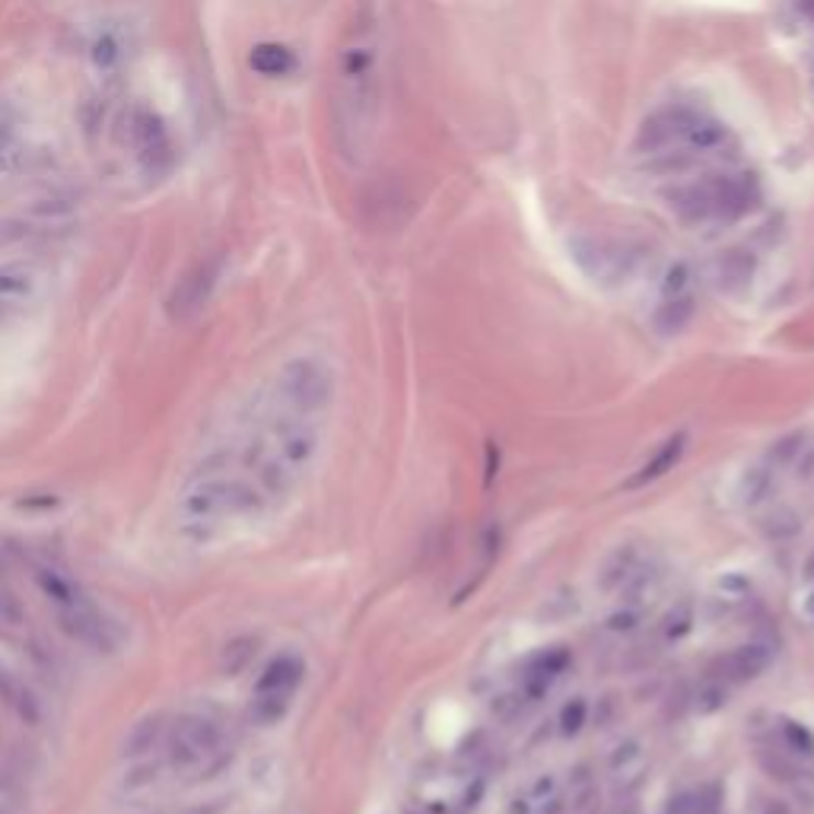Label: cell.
<instances>
[{"mask_svg":"<svg viewBox=\"0 0 814 814\" xmlns=\"http://www.w3.org/2000/svg\"><path fill=\"white\" fill-rule=\"evenodd\" d=\"M315 453H319L315 426L309 423V417L287 414L283 421L274 423V430L258 443V449L252 446L248 465L258 471L261 487L280 497L300 483L302 475L309 471V465L315 461Z\"/></svg>","mask_w":814,"mask_h":814,"instance_id":"1","label":"cell"},{"mask_svg":"<svg viewBox=\"0 0 814 814\" xmlns=\"http://www.w3.org/2000/svg\"><path fill=\"white\" fill-rule=\"evenodd\" d=\"M665 201L684 223H732L760 204V185L755 176L716 172L688 185H674L671 191H665Z\"/></svg>","mask_w":814,"mask_h":814,"instance_id":"2","label":"cell"},{"mask_svg":"<svg viewBox=\"0 0 814 814\" xmlns=\"http://www.w3.org/2000/svg\"><path fill=\"white\" fill-rule=\"evenodd\" d=\"M112 141L119 153L147 179H159L176 166V141L159 112L131 102L112 115Z\"/></svg>","mask_w":814,"mask_h":814,"instance_id":"3","label":"cell"},{"mask_svg":"<svg viewBox=\"0 0 814 814\" xmlns=\"http://www.w3.org/2000/svg\"><path fill=\"white\" fill-rule=\"evenodd\" d=\"M255 490L248 483L226 478V475H204L181 493L179 513L181 525L191 532H211L216 525L230 522L233 515L255 506Z\"/></svg>","mask_w":814,"mask_h":814,"instance_id":"4","label":"cell"},{"mask_svg":"<svg viewBox=\"0 0 814 814\" xmlns=\"http://www.w3.org/2000/svg\"><path fill=\"white\" fill-rule=\"evenodd\" d=\"M570 258L579 265L592 283L599 287H624L639 271L643 252L634 242L614 239V236H595V233H579L570 239Z\"/></svg>","mask_w":814,"mask_h":814,"instance_id":"5","label":"cell"},{"mask_svg":"<svg viewBox=\"0 0 814 814\" xmlns=\"http://www.w3.org/2000/svg\"><path fill=\"white\" fill-rule=\"evenodd\" d=\"M166 751L179 770H211L226 757V732L208 713H185L169 725Z\"/></svg>","mask_w":814,"mask_h":814,"instance_id":"6","label":"cell"},{"mask_svg":"<svg viewBox=\"0 0 814 814\" xmlns=\"http://www.w3.org/2000/svg\"><path fill=\"white\" fill-rule=\"evenodd\" d=\"M277 404L293 417H312L325 411L334 398V376L322 360H290L277 376Z\"/></svg>","mask_w":814,"mask_h":814,"instance_id":"7","label":"cell"},{"mask_svg":"<svg viewBox=\"0 0 814 814\" xmlns=\"http://www.w3.org/2000/svg\"><path fill=\"white\" fill-rule=\"evenodd\" d=\"M696 121H700V112L691 105H665L639 124L634 137V153L659 156V153L674 150V147H684Z\"/></svg>","mask_w":814,"mask_h":814,"instance_id":"8","label":"cell"},{"mask_svg":"<svg viewBox=\"0 0 814 814\" xmlns=\"http://www.w3.org/2000/svg\"><path fill=\"white\" fill-rule=\"evenodd\" d=\"M483 780L471 770H446L426 777L421 785V809L430 814H461L478 805Z\"/></svg>","mask_w":814,"mask_h":814,"instance_id":"9","label":"cell"},{"mask_svg":"<svg viewBox=\"0 0 814 814\" xmlns=\"http://www.w3.org/2000/svg\"><path fill=\"white\" fill-rule=\"evenodd\" d=\"M300 681L302 662L297 656H280V659H274V662L265 668L258 688H255V706H252L255 716H258L261 723H277V720L290 710V700L297 694Z\"/></svg>","mask_w":814,"mask_h":814,"instance_id":"10","label":"cell"},{"mask_svg":"<svg viewBox=\"0 0 814 814\" xmlns=\"http://www.w3.org/2000/svg\"><path fill=\"white\" fill-rule=\"evenodd\" d=\"M216 280H220V261H198L191 271L181 274V280L172 287V297H169V315L179 322L198 315L211 302Z\"/></svg>","mask_w":814,"mask_h":814,"instance_id":"11","label":"cell"},{"mask_svg":"<svg viewBox=\"0 0 814 814\" xmlns=\"http://www.w3.org/2000/svg\"><path fill=\"white\" fill-rule=\"evenodd\" d=\"M773 662V653L770 646L763 643H745V646H735L728 649L725 656H720L710 674L723 684H745V681H755L757 674H763Z\"/></svg>","mask_w":814,"mask_h":814,"instance_id":"12","label":"cell"},{"mask_svg":"<svg viewBox=\"0 0 814 814\" xmlns=\"http://www.w3.org/2000/svg\"><path fill=\"white\" fill-rule=\"evenodd\" d=\"M755 271H757L755 252H748V248H741V245L725 248V252H720V255L710 261V280H713V287H716L720 293H728V297L748 290V283L755 280Z\"/></svg>","mask_w":814,"mask_h":814,"instance_id":"13","label":"cell"},{"mask_svg":"<svg viewBox=\"0 0 814 814\" xmlns=\"http://www.w3.org/2000/svg\"><path fill=\"white\" fill-rule=\"evenodd\" d=\"M696 315V300L691 293H681V297H665L662 305L656 309L653 315V328L662 334V337H674L681 334Z\"/></svg>","mask_w":814,"mask_h":814,"instance_id":"14","label":"cell"},{"mask_svg":"<svg viewBox=\"0 0 814 814\" xmlns=\"http://www.w3.org/2000/svg\"><path fill=\"white\" fill-rule=\"evenodd\" d=\"M684 446H688V436L684 433H678V436H671V439H665L662 449L653 455V461H646L639 471H636L631 481L624 483L627 490H636V487H646V483H653L656 478H662L665 471H671L678 461H681V455H684Z\"/></svg>","mask_w":814,"mask_h":814,"instance_id":"15","label":"cell"},{"mask_svg":"<svg viewBox=\"0 0 814 814\" xmlns=\"http://www.w3.org/2000/svg\"><path fill=\"white\" fill-rule=\"evenodd\" d=\"M252 70L261 74V77H287L297 70V55L287 48V45H277V42H268V45H258L252 48Z\"/></svg>","mask_w":814,"mask_h":814,"instance_id":"16","label":"cell"},{"mask_svg":"<svg viewBox=\"0 0 814 814\" xmlns=\"http://www.w3.org/2000/svg\"><path fill=\"white\" fill-rule=\"evenodd\" d=\"M567 662H570L567 653H544L538 659H532L528 674H525V691L532 696H542L554 684V678L567 668Z\"/></svg>","mask_w":814,"mask_h":814,"instance_id":"17","label":"cell"},{"mask_svg":"<svg viewBox=\"0 0 814 814\" xmlns=\"http://www.w3.org/2000/svg\"><path fill=\"white\" fill-rule=\"evenodd\" d=\"M725 137H728V127H725L723 121L700 115V121L691 127V134H688V141H684V150L700 153V156H703V153L720 150L725 144Z\"/></svg>","mask_w":814,"mask_h":814,"instance_id":"18","label":"cell"},{"mask_svg":"<svg viewBox=\"0 0 814 814\" xmlns=\"http://www.w3.org/2000/svg\"><path fill=\"white\" fill-rule=\"evenodd\" d=\"M646 770V757L636 745H621L614 757H611V777L614 780H639V773Z\"/></svg>","mask_w":814,"mask_h":814,"instance_id":"19","label":"cell"},{"mask_svg":"<svg viewBox=\"0 0 814 814\" xmlns=\"http://www.w3.org/2000/svg\"><path fill=\"white\" fill-rule=\"evenodd\" d=\"M780 735H783L785 755L799 757V760H802V757H814V735L805 728V725L783 723Z\"/></svg>","mask_w":814,"mask_h":814,"instance_id":"20","label":"cell"},{"mask_svg":"<svg viewBox=\"0 0 814 814\" xmlns=\"http://www.w3.org/2000/svg\"><path fill=\"white\" fill-rule=\"evenodd\" d=\"M0 691L7 696V703L16 706L23 716H32V713H35V700H32V694L26 691V684H20V681H16L10 671H3V668H0Z\"/></svg>","mask_w":814,"mask_h":814,"instance_id":"21","label":"cell"},{"mask_svg":"<svg viewBox=\"0 0 814 814\" xmlns=\"http://www.w3.org/2000/svg\"><path fill=\"white\" fill-rule=\"evenodd\" d=\"M688 287H691V265H688V261H678V265H671L668 274H665L662 300L665 297H681V293H688Z\"/></svg>","mask_w":814,"mask_h":814,"instance_id":"22","label":"cell"},{"mask_svg":"<svg viewBox=\"0 0 814 814\" xmlns=\"http://www.w3.org/2000/svg\"><path fill=\"white\" fill-rule=\"evenodd\" d=\"M586 716H589V706H586V700H570L567 706H564V713H560V728H564V735H576L582 725H586Z\"/></svg>","mask_w":814,"mask_h":814,"instance_id":"23","label":"cell"},{"mask_svg":"<svg viewBox=\"0 0 814 814\" xmlns=\"http://www.w3.org/2000/svg\"><path fill=\"white\" fill-rule=\"evenodd\" d=\"M723 805H720V789L716 785H706L703 792H696V799L691 802L688 814H720Z\"/></svg>","mask_w":814,"mask_h":814,"instance_id":"24","label":"cell"},{"mask_svg":"<svg viewBox=\"0 0 814 814\" xmlns=\"http://www.w3.org/2000/svg\"><path fill=\"white\" fill-rule=\"evenodd\" d=\"M20 602L13 599V592L7 589V582H3V576H0V621L3 624H16L20 621Z\"/></svg>","mask_w":814,"mask_h":814,"instance_id":"25","label":"cell"},{"mask_svg":"<svg viewBox=\"0 0 814 814\" xmlns=\"http://www.w3.org/2000/svg\"><path fill=\"white\" fill-rule=\"evenodd\" d=\"M604 814H639V805H636L634 799H621L617 805H611Z\"/></svg>","mask_w":814,"mask_h":814,"instance_id":"26","label":"cell"},{"mask_svg":"<svg viewBox=\"0 0 814 814\" xmlns=\"http://www.w3.org/2000/svg\"><path fill=\"white\" fill-rule=\"evenodd\" d=\"M763 814H792V812H789V805H785L783 799H770V802L763 805Z\"/></svg>","mask_w":814,"mask_h":814,"instance_id":"27","label":"cell"},{"mask_svg":"<svg viewBox=\"0 0 814 814\" xmlns=\"http://www.w3.org/2000/svg\"><path fill=\"white\" fill-rule=\"evenodd\" d=\"M542 814H564V805H560V802H554V805H550V809H544Z\"/></svg>","mask_w":814,"mask_h":814,"instance_id":"28","label":"cell"}]
</instances>
